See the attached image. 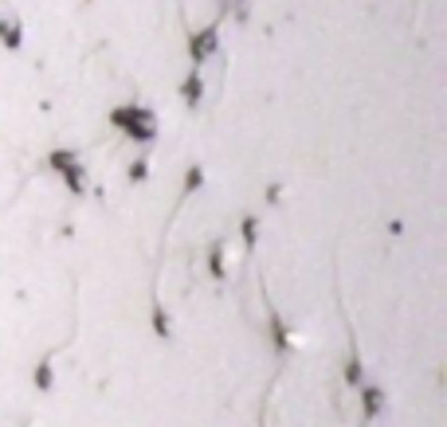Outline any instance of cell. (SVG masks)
<instances>
[{"label": "cell", "instance_id": "277c9868", "mask_svg": "<svg viewBox=\"0 0 447 427\" xmlns=\"http://www.w3.org/2000/svg\"><path fill=\"white\" fill-rule=\"evenodd\" d=\"M185 94H189V99H192V102H197V99H200V79H197V75H192V79H189V82H185Z\"/></svg>", "mask_w": 447, "mask_h": 427}, {"label": "cell", "instance_id": "6da1fadb", "mask_svg": "<svg viewBox=\"0 0 447 427\" xmlns=\"http://www.w3.org/2000/svg\"><path fill=\"white\" fill-rule=\"evenodd\" d=\"M114 122H129V129H138V138H153V114H149V110H141V106L118 110V114H114Z\"/></svg>", "mask_w": 447, "mask_h": 427}, {"label": "cell", "instance_id": "7a4b0ae2", "mask_svg": "<svg viewBox=\"0 0 447 427\" xmlns=\"http://www.w3.org/2000/svg\"><path fill=\"white\" fill-rule=\"evenodd\" d=\"M55 161H59V169L67 173V180L75 184V189H83V169H79V161L67 157V153H55Z\"/></svg>", "mask_w": 447, "mask_h": 427}, {"label": "cell", "instance_id": "3957f363", "mask_svg": "<svg viewBox=\"0 0 447 427\" xmlns=\"http://www.w3.org/2000/svg\"><path fill=\"white\" fill-rule=\"evenodd\" d=\"M212 48H216V31H204L200 40H192V55H197V59H204Z\"/></svg>", "mask_w": 447, "mask_h": 427}]
</instances>
